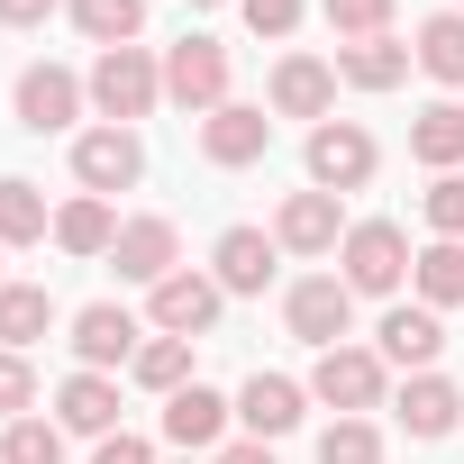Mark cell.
I'll return each instance as SVG.
<instances>
[{"mask_svg":"<svg viewBox=\"0 0 464 464\" xmlns=\"http://www.w3.org/2000/svg\"><path fill=\"white\" fill-rule=\"evenodd\" d=\"M55 410H64L73 437H119V382H101V373H73L55 392Z\"/></svg>","mask_w":464,"mask_h":464,"instance_id":"19","label":"cell"},{"mask_svg":"<svg viewBox=\"0 0 464 464\" xmlns=\"http://www.w3.org/2000/svg\"><path fill=\"white\" fill-rule=\"evenodd\" d=\"M392 410H401V428H410V437H446V428L464 419V392H455L446 373H410V392H401Z\"/></svg>","mask_w":464,"mask_h":464,"instance_id":"15","label":"cell"},{"mask_svg":"<svg viewBox=\"0 0 464 464\" xmlns=\"http://www.w3.org/2000/svg\"><path fill=\"white\" fill-rule=\"evenodd\" d=\"M373 137L355 128V119H319L310 128V191H364L373 182Z\"/></svg>","mask_w":464,"mask_h":464,"instance_id":"2","label":"cell"},{"mask_svg":"<svg viewBox=\"0 0 464 464\" xmlns=\"http://www.w3.org/2000/svg\"><path fill=\"white\" fill-rule=\"evenodd\" d=\"M73 173H82V191H128V182L146 173L137 128H92V137H73Z\"/></svg>","mask_w":464,"mask_h":464,"instance_id":"8","label":"cell"},{"mask_svg":"<svg viewBox=\"0 0 464 464\" xmlns=\"http://www.w3.org/2000/svg\"><path fill=\"white\" fill-rule=\"evenodd\" d=\"M218 464H274V446H265V437H246V446H218Z\"/></svg>","mask_w":464,"mask_h":464,"instance_id":"38","label":"cell"},{"mask_svg":"<svg viewBox=\"0 0 464 464\" xmlns=\"http://www.w3.org/2000/svg\"><path fill=\"white\" fill-rule=\"evenodd\" d=\"M274 246H292V256H328V246H346V227H337V191H292L283 218H274Z\"/></svg>","mask_w":464,"mask_h":464,"instance_id":"11","label":"cell"},{"mask_svg":"<svg viewBox=\"0 0 464 464\" xmlns=\"http://www.w3.org/2000/svg\"><path fill=\"white\" fill-rule=\"evenodd\" d=\"M110 265H119L128 283L155 292V283L173 274V218H128V227H119V246H110Z\"/></svg>","mask_w":464,"mask_h":464,"instance_id":"14","label":"cell"},{"mask_svg":"<svg viewBox=\"0 0 464 464\" xmlns=\"http://www.w3.org/2000/svg\"><path fill=\"white\" fill-rule=\"evenodd\" d=\"M328 28H337L346 46H364V37L392 28V0H328Z\"/></svg>","mask_w":464,"mask_h":464,"instance_id":"32","label":"cell"},{"mask_svg":"<svg viewBox=\"0 0 464 464\" xmlns=\"http://www.w3.org/2000/svg\"><path fill=\"white\" fill-rule=\"evenodd\" d=\"M200 10H209V0H200Z\"/></svg>","mask_w":464,"mask_h":464,"instance_id":"39","label":"cell"},{"mask_svg":"<svg viewBox=\"0 0 464 464\" xmlns=\"http://www.w3.org/2000/svg\"><path fill=\"white\" fill-rule=\"evenodd\" d=\"M237 419H246L256 437H283V428H301V382H283V373H256V382L237 392Z\"/></svg>","mask_w":464,"mask_h":464,"instance_id":"23","label":"cell"},{"mask_svg":"<svg viewBox=\"0 0 464 464\" xmlns=\"http://www.w3.org/2000/svg\"><path fill=\"white\" fill-rule=\"evenodd\" d=\"M319 464H382V428L373 419H337L319 437Z\"/></svg>","mask_w":464,"mask_h":464,"instance_id":"31","label":"cell"},{"mask_svg":"<svg viewBox=\"0 0 464 464\" xmlns=\"http://www.w3.org/2000/svg\"><path fill=\"white\" fill-rule=\"evenodd\" d=\"M346 292H401V274H410V237H401V227L392 218H364V227H346Z\"/></svg>","mask_w":464,"mask_h":464,"instance_id":"3","label":"cell"},{"mask_svg":"<svg viewBox=\"0 0 464 464\" xmlns=\"http://www.w3.org/2000/svg\"><path fill=\"white\" fill-rule=\"evenodd\" d=\"M73 355L101 373V364H137V319L119 310V301H92V310H73Z\"/></svg>","mask_w":464,"mask_h":464,"instance_id":"12","label":"cell"},{"mask_svg":"<svg viewBox=\"0 0 464 464\" xmlns=\"http://www.w3.org/2000/svg\"><path fill=\"white\" fill-rule=\"evenodd\" d=\"M237 10H246L256 37H292V28H301V0H237Z\"/></svg>","mask_w":464,"mask_h":464,"instance_id":"35","label":"cell"},{"mask_svg":"<svg viewBox=\"0 0 464 464\" xmlns=\"http://www.w3.org/2000/svg\"><path fill=\"white\" fill-rule=\"evenodd\" d=\"M46 10H55V0H0V28H37Z\"/></svg>","mask_w":464,"mask_h":464,"instance_id":"37","label":"cell"},{"mask_svg":"<svg viewBox=\"0 0 464 464\" xmlns=\"http://www.w3.org/2000/svg\"><path fill=\"white\" fill-rule=\"evenodd\" d=\"M82 92H92V110H101L110 128H128V119H146V110L164 101V64H155L146 46H110V55L92 64Z\"/></svg>","mask_w":464,"mask_h":464,"instance_id":"1","label":"cell"},{"mask_svg":"<svg viewBox=\"0 0 464 464\" xmlns=\"http://www.w3.org/2000/svg\"><path fill=\"white\" fill-rule=\"evenodd\" d=\"M0 464H64V428H46V419H10Z\"/></svg>","mask_w":464,"mask_h":464,"instance_id":"30","label":"cell"},{"mask_svg":"<svg viewBox=\"0 0 464 464\" xmlns=\"http://www.w3.org/2000/svg\"><path fill=\"white\" fill-rule=\"evenodd\" d=\"M37 401V373H28V355H10V346H0V419H19Z\"/></svg>","mask_w":464,"mask_h":464,"instance_id":"34","label":"cell"},{"mask_svg":"<svg viewBox=\"0 0 464 464\" xmlns=\"http://www.w3.org/2000/svg\"><path fill=\"white\" fill-rule=\"evenodd\" d=\"M265 146H274V119H265V110H246V101H227V110H209V119H200V155H209L218 173L256 164Z\"/></svg>","mask_w":464,"mask_h":464,"instance_id":"9","label":"cell"},{"mask_svg":"<svg viewBox=\"0 0 464 464\" xmlns=\"http://www.w3.org/2000/svg\"><path fill=\"white\" fill-rule=\"evenodd\" d=\"M46 328H55V292H46V283H0V346L19 355V346H37Z\"/></svg>","mask_w":464,"mask_h":464,"instance_id":"21","label":"cell"},{"mask_svg":"<svg viewBox=\"0 0 464 464\" xmlns=\"http://www.w3.org/2000/svg\"><path fill=\"white\" fill-rule=\"evenodd\" d=\"M92 464H155V446L119 428V437H101V446H92Z\"/></svg>","mask_w":464,"mask_h":464,"instance_id":"36","label":"cell"},{"mask_svg":"<svg viewBox=\"0 0 464 464\" xmlns=\"http://www.w3.org/2000/svg\"><path fill=\"white\" fill-rule=\"evenodd\" d=\"M437 346H446V328H437V310H428V301L382 319V364H410V373H428V364H437Z\"/></svg>","mask_w":464,"mask_h":464,"instance_id":"18","label":"cell"},{"mask_svg":"<svg viewBox=\"0 0 464 464\" xmlns=\"http://www.w3.org/2000/svg\"><path fill=\"white\" fill-rule=\"evenodd\" d=\"M428 227L464 246V173H437V191H428Z\"/></svg>","mask_w":464,"mask_h":464,"instance_id":"33","label":"cell"},{"mask_svg":"<svg viewBox=\"0 0 464 464\" xmlns=\"http://www.w3.org/2000/svg\"><path fill=\"white\" fill-rule=\"evenodd\" d=\"M55 246H64V256H110V246H119V218H110L101 191H82V200L55 209Z\"/></svg>","mask_w":464,"mask_h":464,"instance_id":"20","label":"cell"},{"mask_svg":"<svg viewBox=\"0 0 464 464\" xmlns=\"http://www.w3.org/2000/svg\"><path fill=\"white\" fill-rule=\"evenodd\" d=\"M410 155L437 164V173H464V110H455V101H428L419 128H410Z\"/></svg>","mask_w":464,"mask_h":464,"instance_id":"24","label":"cell"},{"mask_svg":"<svg viewBox=\"0 0 464 464\" xmlns=\"http://www.w3.org/2000/svg\"><path fill=\"white\" fill-rule=\"evenodd\" d=\"M310 401H328L337 419L373 410V401H382V355H364V346H328L319 373H310Z\"/></svg>","mask_w":464,"mask_h":464,"instance_id":"6","label":"cell"},{"mask_svg":"<svg viewBox=\"0 0 464 464\" xmlns=\"http://www.w3.org/2000/svg\"><path fill=\"white\" fill-rule=\"evenodd\" d=\"M164 101H182V110H227V46L218 37H182L173 55H164Z\"/></svg>","mask_w":464,"mask_h":464,"instance_id":"4","label":"cell"},{"mask_svg":"<svg viewBox=\"0 0 464 464\" xmlns=\"http://www.w3.org/2000/svg\"><path fill=\"white\" fill-rule=\"evenodd\" d=\"M410 265H419V301H428V310H455V301H464V246H455V237H437V246L410 256Z\"/></svg>","mask_w":464,"mask_h":464,"instance_id":"27","label":"cell"},{"mask_svg":"<svg viewBox=\"0 0 464 464\" xmlns=\"http://www.w3.org/2000/svg\"><path fill=\"white\" fill-rule=\"evenodd\" d=\"M137 382L173 401V392L191 382V337H155V346H137Z\"/></svg>","mask_w":464,"mask_h":464,"instance_id":"29","label":"cell"},{"mask_svg":"<svg viewBox=\"0 0 464 464\" xmlns=\"http://www.w3.org/2000/svg\"><path fill=\"white\" fill-rule=\"evenodd\" d=\"M337 82H355V92H392V82H410V46H392V37L337 46Z\"/></svg>","mask_w":464,"mask_h":464,"instance_id":"22","label":"cell"},{"mask_svg":"<svg viewBox=\"0 0 464 464\" xmlns=\"http://www.w3.org/2000/svg\"><path fill=\"white\" fill-rule=\"evenodd\" d=\"M46 191L37 182H19V173H0V246H37L46 237Z\"/></svg>","mask_w":464,"mask_h":464,"instance_id":"25","label":"cell"},{"mask_svg":"<svg viewBox=\"0 0 464 464\" xmlns=\"http://www.w3.org/2000/svg\"><path fill=\"white\" fill-rule=\"evenodd\" d=\"M218 301H227V292H218L209 274H164V283H155V328H164V337H200V328H218Z\"/></svg>","mask_w":464,"mask_h":464,"instance_id":"10","label":"cell"},{"mask_svg":"<svg viewBox=\"0 0 464 464\" xmlns=\"http://www.w3.org/2000/svg\"><path fill=\"white\" fill-rule=\"evenodd\" d=\"M73 28L110 55V46H137V28H146V0H73Z\"/></svg>","mask_w":464,"mask_h":464,"instance_id":"26","label":"cell"},{"mask_svg":"<svg viewBox=\"0 0 464 464\" xmlns=\"http://www.w3.org/2000/svg\"><path fill=\"white\" fill-rule=\"evenodd\" d=\"M218 428H227V401H218V392H200V382H182V392L164 401V437H173L182 455H200V446H218Z\"/></svg>","mask_w":464,"mask_h":464,"instance_id":"16","label":"cell"},{"mask_svg":"<svg viewBox=\"0 0 464 464\" xmlns=\"http://www.w3.org/2000/svg\"><path fill=\"white\" fill-rule=\"evenodd\" d=\"M328 101H337V64H319V55H283L274 64V110L283 119H328Z\"/></svg>","mask_w":464,"mask_h":464,"instance_id":"13","label":"cell"},{"mask_svg":"<svg viewBox=\"0 0 464 464\" xmlns=\"http://www.w3.org/2000/svg\"><path fill=\"white\" fill-rule=\"evenodd\" d=\"M437 82H464V10H446V19H428L419 28V46H410Z\"/></svg>","mask_w":464,"mask_h":464,"instance_id":"28","label":"cell"},{"mask_svg":"<svg viewBox=\"0 0 464 464\" xmlns=\"http://www.w3.org/2000/svg\"><path fill=\"white\" fill-rule=\"evenodd\" d=\"M283 319H292V337H301V346H319V355H328V346L355 328V292H346L337 274H310V283H292Z\"/></svg>","mask_w":464,"mask_h":464,"instance_id":"5","label":"cell"},{"mask_svg":"<svg viewBox=\"0 0 464 464\" xmlns=\"http://www.w3.org/2000/svg\"><path fill=\"white\" fill-rule=\"evenodd\" d=\"M274 283V237L265 227H227L218 237V292H265Z\"/></svg>","mask_w":464,"mask_h":464,"instance_id":"17","label":"cell"},{"mask_svg":"<svg viewBox=\"0 0 464 464\" xmlns=\"http://www.w3.org/2000/svg\"><path fill=\"white\" fill-rule=\"evenodd\" d=\"M10 101H19V128H28V137H55V128H73V110H82V82H73L64 64H28Z\"/></svg>","mask_w":464,"mask_h":464,"instance_id":"7","label":"cell"}]
</instances>
